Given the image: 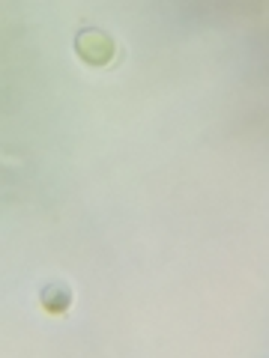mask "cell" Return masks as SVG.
Masks as SVG:
<instances>
[{"instance_id": "obj_1", "label": "cell", "mask_w": 269, "mask_h": 358, "mask_svg": "<svg viewBox=\"0 0 269 358\" xmlns=\"http://www.w3.org/2000/svg\"><path fill=\"white\" fill-rule=\"evenodd\" d=\"M78 54L93 63V66H102L114 57V42H111L102 30H81L78 33Z\"/></svg>"}]
</instances>
